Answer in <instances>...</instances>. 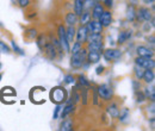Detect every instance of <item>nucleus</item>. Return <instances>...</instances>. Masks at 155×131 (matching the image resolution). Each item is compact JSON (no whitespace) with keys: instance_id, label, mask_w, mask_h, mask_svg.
I'll return each mask as SVG.
<instances>
[{"instance_id":"nucleus-11","label":"nucleus","mask_w":155,"mask_h":131,"mask_svg":"<svg viewBox=\"0 0 155 131\" xmlns=\"http://www.w3.org/2000/svg\"><path fill=\"white\" fill-rule=\"evenodd\" d=\"M136 51H137V55H138V56L153 57V55H154V51H153L150 48L144 47V45H140V47H137Z\"/></svg>"},{"instance_id":"nucleus-36","label":"nucleus","mask_w":155,"mask_h":131,"mask_svg":"<svg viewBox=\"0 0 155 131\" xmlns=\"http://www.w3.org/2000/svg\"><path fill=\"white\" fill-rule=\"evenodd\" d=\"M144 98H146L144 93H142V92H137V101H138V103L144 101Z\"/></svg>"},{"instance_id":"nucleus-9","label":"nucleus","mask_w":155,"mask_h":131,"mask_svg":"<svg viewBox=\"0 0 155 131\" xmlns=\"http://www.w3.org/2000/svg\"><path fill=\"white\" fill-rule=\"evenodd\" d=\"M77 35V39L79 43H85L87 41V36H88V31H87V28L86 25H81L78 30V32H75Z\"/></svg>"},{"instance_id":"nucleus-37","label":"nucleus","mask_w":155,"mask_h":131,"mask_svg":"<svg viewBox=\"0 0 155 131\" xmlns=\"http://www.w3.org/2000/svg\"><path fill=\"white\" fill-rule=\"evenodd\" d=\"M60 111H61V104H58V106H56V109H55V111H54V119H56L58 117Z\"/></svg>"},{"instance_id":"nucleus-5","label":"nucleus","mask_w":155,"mask_h":131,"mask_svg":"<svg viewBox=\"0 0 155 131\" xmlns=\"http://www.w3.org/2000/svg\"><path fill=\"white\" fill-rule=\"evenodd\" d=\"M86 28H87V31L90 34H101L103 32V29H104V26L101 25V23L98 19L90 20L86 24Z\"/></svg>"},{"instance_id":"nucleus-40","label":"nucleus","mask_w":155,"mask_h":131,"mask_svg":"<svg viewBox=\"0 0 155 131\" xmlns=\"http://www.w3.org/2000/svg\"><path fill=\"white\" fill-rule=\"evenodd\" d=\"M18 1H19V5L21 7H25L29 5V0H18Z\"/></svg>"},{"instance_id":"nucleus-13","label":"nucleus","mask_w":155,"mask_h":131,"mask_svg":"<svg viewBox=\"0 0 155 131\" xmlns=\"http://www.w3.org/2000/svg\"><path fill=\"white\" fill-rule=\"evenodd\" d=\"M86 57L90 63H98L100 61V53H98L96 50H90Z\"/></svg>"},{"instance_id":"nucleus-22","label":"nucleus","mask_w":155,"mask_h":131,"mask_svg":"<svg viewBox=\"0 0 155 131\" xmlns=\"http://www.w3.org/2000/svg\"><path fill=\"white\" fill-rule=\"evenodd\" d=\"M88 42H103V36L101 34H91L90 36H87Z\"/></svg>"},{"instance_id":"nucleus-4","label":"nucleus","mask_w":155,"mask_h":131,"mask_svg":"<svg viewBox=\"0 0 155 131\" xmlns=\"http://www.w3.org/2000/svg\"><path fill=\"white\" fill-rule=\"evenodd\" d=\"M136 64L144 68V69H153L155 66L154 60L152 57H143V56H138L135 60Z\"/></svg>"},{"instance_id":"nucleus-28","label":"nucleus","mask_w":155,"mask_h":131,"mask_svg":"<svg viewBox=\"0 0 155 131\" xmlns=\"http://www.w3.org/2000/svg\"><path fill=\"white\" fill-rule=\"evenodd\" d=\"M143 73H144V68H142V67H140V66H137V64H136V67H135V76H136V79L141 80V79L143 77Z\"/></svg>"},{"instance_id":"nucleus-1","label":"nucleus","mask_w":155,"mask_h":131,"mask_svg":"<svg viewBox=\"0 0 155 131\" xmlns=\"http://www.w3.org/2000/svg\"><path fill=\"white\" fill-rule=\"evenodd\" d=\"M86 55H87V49H80L78 53L72 54L71 66H72L73 68H81V67L84 66Z\"/></svg>"},{"instance_id":"nucleus-16","label":"nucleus","mask_w":155,"mask_h":131,"mask_svg":"<svg viewBox=\"0 0 155 131\" xmlns=\"http://www.w3.org/2000/svg\"><path fill=\"white\" fill-rule=\"evenodd\" d=\"M66 21L68 25H75L78 23V16L75 15V12H68L66 16Z\"/></svg>"},{"instance_id":"nucleus-14","label":"nucleus","mask_w":155,"mask_h":131,"mask_svg":"<svg viewBox=\"0 0 155 131\" xmlns=\"http://www.w3.org/2000/svg\"><path fill=\"white\" fill-rule=\"evenodd\" d=\"M103 12H104V6H103L101 4H94V6H93V12H92L93 18L99 19Z\"/></svg>"},{"instance_id":"nucleus-33","label":"nucleus","mask_w":155,"mask_h":131,"mask_svg":"<svg viewBox=\"0 0 155 131\" xmlns=\"http://www.w3.org/2000/svg\"><path fill=\"white\" fill-rule=\"evenodd\" d=\"M80 49H81V43H79V42H75V43L73 44V48H72L71 53H72V54H75V53H78Z\"/></svg>"},{"instance_id":"nucleus-3","label":"nucleus","mask_w":155,"mask_h":131,"mask_svg":"<svg viewBox=\"0 0 155 131\" xmlns=\"http://www.w3.org/2000/svg\"><path fill=\"white\" fill-rule=\"evenodd\" d=\"M58 42H60V45H61V49L62 50H64L66 53L71 51V49H69V42L66 38V29L63 28V25H60L58 26Z\"/></svg>"},{"instance_id":"nucleus-25","label":"nucleus","mask_w":155,"mask_h":131,"mask_svg":"<svg viewBox=\"0 0 155 131\" xmlns=\"http://www.w3.org/2000/svg\"><path fill=\"white\" fill-rule=\"evenodd\" d=\"M107 111H109V113H110V116H111V117H117V116H118V113H119V110H118V107H117L116 104L110 105V106L107 107Z\"/></svg>"},{"instance_id":"nucleus-6","label":"nucleus","mask_w":155,"mask_h":131,"mask_svg":"<svg viewBox=\"0 0 155 131\" xmlns=\"http://www.w3.org/2000/svg\"><path fill=\"white\" fill-rule=\"evenodd\" d=\"M98 94H99V97H100L101 99H104V100H111L112 97H114V91H112V88H111L110 86H107V85H101V86L98 87Z\"/></svg>"},{"instance_id":"nucleus-20","label":"nucleus","mask_w":155,"mask_h":131,"mask_svg":"<svg viewBox=\"0 0 155 131\" xmlns=\"http://www.w3.org/2000/svg\"><path fill=\"white\" fill-rule=\"evenodd\" d=\"M130 37H131V31H122L118 36V43L122 44V43L127 42Z\"/></svg>"},{"instance_id":"nucleus-26","label":"nucleus","mask_w":155,"mask_h":131,"mask_svg":"<svg viewBox=\"0 0 155 131\" xmlns=\"http://www.w3.org/2000/svg\"><path fill=\"white\" fill-rule=\"evenodd\" d=\"M135 16H136V13H135V8H134V6H129L128 10H127V17H128V19L133 21V20L135 19Z\"/></svg>"},{"instance_id":"nucleus-34","label":"nucleus","mask_w":155,"mask_h":131,"mask_svg":"<svg viewBox=\"0 0 155 131\" xmlns=\"http://www.w3.org/2000/svg\"><path fill=\"white\" fill-rule=\"evenodd\" d=\"M74 81H75V79H74V76H73V75H67V76L64 77V82H66V84H68V85L74 84Z\"/></svg>"},{"instance_id":"nucleus-31","label":"nucleus","mask_w":155,"mask_h":131,"mask_svg":"<svg viewBox=\"0 0 155 131\" xmlns=\"http://www.w3.org/2000/svg\"><path fill=\"white\" fill-rule=\"evenodd\" d=\"M0 53H5V54L10 53V48L4 42H1V41H0Z\"/></svg>"},{"instance_id":"nucleus-27","label":"nucleus","mask_w":155,"mask_h":131,"mask_svg":"<svg viewBox=\"0 0 155 131\" xmlns=\"http://www.w3.org/2000/svg\"><path fill=\"white\" fill-rule=\"evenodd\" d=\"M25 37L29 38V39H35L37 37V31L36 29H29L26 32H25Z\"/></svg>"},{"instance_id":"nucleus-10","label":"nucleus","mask_w":155,"mask_h":131,"mask_svg":"<svg viewBox=\"0 0 155 131\" xmlns=\"http://www.w3.org/2000/svg\"><path fill=\"white\" fill-rule=\"evenodd\" d=\"M99 21L101 23V25H103L104 28L111 25V23H112V13H111L110 11H104V12L101 13L100 18H99Z\"/></svg>"},{"instance_id":"nucleus-8","label":"nucleus","mask_w":155,"mask_h":131,"mask_svg":"<svg viewBox=\"0 0 155 131\" xmlns=\"http://www.w3.org/2000/svg\"><path fill=\"white\" fill-rule=\"evenodd\" d=\"M137 18L140 19V20H146V21H149V20H152L153 19V15H152V12H150V10L149 8H147V7H140V10L137 11Z\"/></svg>"},{"instance_id":"nucleus-38","label":"nucleus","mask_w":155,"mask_h":131,"mask_svg":"<svg viewBox=\"0 0 155 131\" xmlns=\"http://www.w3.org/2000/svg\"><path fill=\"white\" fill-rule=\"evenodd\" d=\"M104 66H98L97 67V69H96V73H97L98 75H100V74H103L104 73Z\"/></svg>"},{"instance_id":"nucleus-21","label":"nucleus","mask_w":155,"mask_h":131,"mask_svg":"<svg viewBox=\"0 0 155 131\" xmlns=\"http://www.w3.org/2000/svg\"><path fill=\"white\" fill-rule=\"evenodd\" d=\"M80 17H81V18H80V24H81V25H86V24L91 20V13H90L88 11H85V10H84V12L80 15Z\"/></svg>"},{"instance_id":"nucleus-15","label":"nucleus","mask_w":155,"mask_h":131,"mask_svg":"<svg viewBox=\"0 0 155 131\" xmlns=\"http://www.w3.org/2000/svg\"><path fill=\"white\" fill-rule=\"evenodd\" d=\"M154 72L152 69H144V73H143V80L147 82V84H152L154 81Z\"/></svg>"},{"instance_id":"nucleus-17","label":"nucleus","mask_w":155,"mask_h":131,"mask_svg":"<svg viewBox=\"0 0 155 131\" xmlns=\"http://www.w3.org/2000/svg\"><path fill=\"white\" fill-rule=\"evenodd\" d=\"M104 48L103 42H88V49L90 50H96L98 53H100Z\"/></svg>"},{"instance_id":"nucleus-32","label":"nucleus","mask_w":155,"mask_h":131,"mask_svg":"<svg viewBox=\"0 0 155 131\" xmlns=\"http://www.w3.org/2000/svg\"><path fill=\"white\" fill-rule=\"evenodd\" d=\"M96 0H84V10L85 8H91L92 6H94Z\"/></svg>"},{"instance_id":"nucleus-23","label":"nucleus","mask_w":155,"mask_h":131,"mask_svg":"<svg viewBox=\"0 0 155 131\" xmlns=\"http://www.w3.org/2000/svg\"><path fill=\"white\" fill-rule=\"evenodd\" d=\"M73 110H74V105H73V104H68V105L63 109V111L61 112V118H66Z\"/></svg>"},{"instance_id":"nucleus-43","label":"nucleus","mask_w":155,"mask_h":131,"mask_svg":"<svg viewBox=\"0 0 155 131\" xmlns=\"http://www.w3.org/2000/svg\"><path fill=\"white\" fill-rule=\"evenodd\" d=\"M96 1H98V2H99V1H101V0H96Z\"/></svg>"},{"instance_id":"nucleus-30","label":"nucleus","mask_w":155,"mask_h":131,"mask_svg":"<svg viewBox=\"0 0 155 131\" xmlns=\"http://www.w3.org/2000/svg\"><path fill=\"white\" fill-rule=\"evenodd\" d=\"M11 45H12V48H13V50H15V53H17V54H19V55H24V51H23V49H20L19 48V45L15 42V41H12L11 42Z\"/></svg>"},{"instance_id":"nucleus-44","label":"nucleus","mask_w":155,"mask_h":131,"mask_svg":"<svg viewBox=\"0 0 155 131\" xmlns=\"http://www.w3.org/2000/svg\"><path fill=\"white\" fill-rule=\"evenodd\" d=\"M0 77H1V74H0Z\"/></svg>"},{"instance_id":"nucleus-19","label":"nucleus","mask_w":155,"mask_h":131,"mask_svg":"<svg viewBox=\"0 0 155 131\" xmlns=\"http://www.w3.org/2000/svg\"><path fill=\"white\" fill-rule=\"evenodd\" d=\"M66 38H67V41L69 43H72L74 41V38H75V29H74L73 25H69V28L67 29V31H66Z\"/></svg>"},{"instance_id":"nucleus-35","label":"nucleus","mask_w":155,"mask_h":131,"mask_svg":"<svg viewBox=\"0 0 155 131\" xmlns=\"http://www.w3.org/2000/svg\"><path fill=\"white\" fill-rule=\"evenodd\" d=\"M79 82L81 84V85H84V86H88L90 84H88V81L86 80V77L85 76H82V75H80L79 76Z\"/></svg>"},{"instance_id":"nucleus-18","label":"nucleus","mask_w":155,"mask_h":131,"mask_svg":"<svg viewBox=\"0 0 155 131\" xmlns=\"http://www.w3.org/2000/svg\"><path fill=\"white\" fill-rule=\"evenodd\" d=\"M74 12L77 16L84 12V0H74Z\"/></svg>"},{"instance_id":"nucleus-42","label":"nucleus","mask_w":155,"mask_h":131,"mask_svg":"<svg viewBox=\"0 0 155 131\" xmlns=\"http://www.w3.org/2000/svg\"><path fill=\"white\" fill-rule=\"evenodd\" d=\"M150 43L154 44V36H150Z\"/></svg>"},{"instance_id":"nucleus-7","label":"nucleus","mask_w":155,"mask_h":131,"mask_svg":"<svg viewBox=\"0 0 155 131\" xmlns=\"http://www.w3.org/2000/svg\"><path fill=\"white\" fill-rule=\"evenodd\" d=\"M122 56V51L118 50V49H106L104 51V57L106 61L111 62L112 60H118Z\"/></svg>"},{"instance_id":"nucleus-2","label":"nucleus","mask_w":155,"mask_h":131,"mask_svg":"<svg viewBox=\"0 0 155 131\" xmlns=\"http://www.w3.org/2000/svg\"><path fill=\"white\" fill-rule=\"evenodd\" d=\"M50 99L55 104H61V103L66 101V99H67V92H66V90L63 87H56V88H54L51 91V93H50Z\"/></svg>"},{"instance_id":"nucleus-39","label":"nucleus","mask_w":155,"mask_h":131,"mask_svg":"<svg viewBox=\"0 0 155 131\" xmlns=\"http://www.w3.org/2000/svg\"><path fill=\"white\" fill-rule=\"evenodd\" d=\"M104 4L106 7H112L114 5V0H104Z\"/></svg>"},{"instance_id":"nucleus-12","label":"nucleus","mask_w":155,"mask_h":131,"mask_svg":"<svg viewBox=\"0 0 155 131\" xmlns=\"http://www.w3.org/2000/svg\"><path fill=\"white\" fill-rule=\"evenodd\" d=\"M44 51H45V55L49 57L50 60H54V58L56 57L55 47H54V44H51V43H48V44L44 47Z\"/></svg>"},{"instance_id":"nucleus-41","label":"nucleus","mask_w":155,"mask_h":131,"mask_svg":"<svg viewBox=\"0 0 155 131\" xmlns=\"http://www.w3.org/2000/svg\"><path fill=\"white\" fill-rule=\"evenodd\" d=\"M146 4H154V0H143Z\"/></svg>"},{"instance_id":"nucleus-29","label":"nucleus","mask_w":155,"mask_h":131,"mask_svg":"<svg viewBox=\"0 0 155 131\" xmlns=\"http://www.w3.org/2000/svg\"><path fill=\"white\" fill-rule=\"evenodd\" d=\"M118 116H119V120H122V122H124L128 117H129V110L128 109H123L120 113H118Z\"/></svg>"},{"instance_id":"nucleus-24","label":"nucleus","mask_w":155,"mask_h":131,"mask_svg":"<svg viewBox=\"0 0 155 131\" xmlns=\"http://www.w3.org/2000/svg\"><path fill=\"white\" fill-rule=\"evenodd\" d=\"M73 129V124L72 120H63L61 124V130L62 131H69Z\"/></svg>"}]
</instances>
